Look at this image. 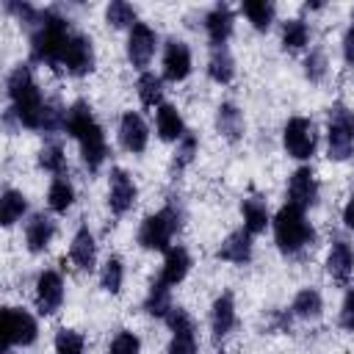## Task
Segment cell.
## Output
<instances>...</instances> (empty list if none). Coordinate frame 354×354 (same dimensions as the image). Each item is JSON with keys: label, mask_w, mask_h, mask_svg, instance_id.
<instances>
[{"label": "cell", "mask_w": 354, "mask_h": 354, "mask_svg": "<svg viewBox=\"0 0 354 354\" xmlns=\"http://www.w3.org/2000/svg\"><path fill=\"white\" fill-rule=\"evenodd\" d=\"M66 130H69V136L72 138H77V144H80V155H83V163L94 171V169H100L102 166V160H105V155H108V147H105V136H102V127L94 122V116H91V108L83 102V100H77L69 111H66V124H64Z\"/></svg>", "instance_id": "cell-1"}, {"label": "cell", "mask_w": 354, "mask_h": 354, "mask_svg": "<svg viewBox=\"0 0 354 354\" xmlns=\"http://www.w3.org/2000/svg\"><path fill=\"white\" fill-rule=\"evenodd\" d=\"M6 86H8V97H11V105H14L17 119H19L25 127H30V130H41L47 102L41 100V91H39V86L33 83L30 69H28L25 64L14 66Z\"/></svg>", "instance_id": "cell-2"}, {"label": "cell", "mask_w": 354, "mask_h": 354, "mask_svg": "<svg viewBox=\"0 0 354 354\" xmlns=\"http://www.w3.org/2000/svg\"><path fill=\"white\" fill-rule=\"evenodd\" d=\"M66 41H69L66 19L55 17L53 11H44L41 19H39V28L30 36V58L55 69L61 64V58H64Z\"/></svg>", "instance_id": "cell-3"}, {"label": "cell", "mask_w": 354, "mask_h": 354, "mask_svg": "<svg viewBox=\"0 0 354 354\" xmlns=\"http://www.w3.org/2000/svg\"><path fill=\"white\" fill-rule=\"evenodd\" d=\"M274 238L285 254H296L301 246H307L313 241V227L307 224L304 210L290 202L282 205L274 216Z\"/></svg>", "instance_id": "cell-4"}, {"label": "cell", "mask_w": 354, "mask_h": 354, "mask_svg": "<svg viewBox=\"0 0 354 354\" xmlns=\"http://www.w3.org/2000/svg\"><path fill=\"white\" fill-rule=\"evenodd\" d=\"M180 227V216L174 213V207H163L160 213H152L141 221L138 230V243L144 249H155V252H169L171 235Z\"/></svg>", "instance_id": "cell-5"}, {"label": "cell", "mask_w": 354, "mask_h": 354, "mask_svg": "<svg viewBox=\"0 0 354 354\" xmlns=\"http://www.w3.org/2000/svg\"><path fill=\"white\" fill-rule=\"evenodd\" d=\"M354 149V113L343 105L329 111V158L346 160Z\"/></svg>", "instance_id": "cell-6"}, {"label": "cell", "mask_w": 354, "mask_h": 354, "mask_svg": "<svg viewBox=\"0 0 354 354\" xmlns=\"http://www.w3.org/2000/svg\"><path fill=\"white\" fill-rule=\"evenodd\" d=\"M0 332H3V343L8 346H30L39 335V326L33 321L30 313L17 310V307H6L3 310V321H0Z\"/></svg>", "instance_id": "cell-7"}, {"label": "cell", "mask_w": 354, "mask_h": 354, "mask_svg": "<svg viewBox=\"0 0 354 354\" xmlns=\"http://www.w3.org/2000/svg\"><path fill=\"white\" fill-rule=\"evenodd\" d=\"M282 141H285V149H288L290 158H296V160L310 158L315 152V130H313V122L304 119V116L288 119L285 133H282Z\"/></svg>", "instance_id": "cell-8"}, {"label": "cell", "mask_w": 354, "mask_h": 354, "mask_svg": "<svg viewBox=\"0 0 354 354\" xmlns=\"http://www.w3.org/2000/svg\"><path fill=\"white\" fill-rule=\"evenodd\" d=\"M163 321H166V324L171 326V332H174V337H171V343H169V354H196V335H194V321H191V315H188L183 307H171Z\"/></svg>", "instance_id": "cell-9"}, {"label": "cell", "mask_w": 354, "mask_h": 354, "mask_svg": "<svg viewBox=\"0 0 354 354\" xmlns=\"http://www.w3.org/2000/svg\"><path fill=\"white\" fill-rule=\"evenodd\" d=\"M64 301V279L58 271H41L36 279V307L41 315H53Z\"/></svg>", "instance_id": "cell-10"}, {"label": "cell", "mask_w": 354, "mask_h": 354, "mask_svg": "<svg viewBox=\"0 0 354 354\" xmlns=\"http://www.w3.org/2000/svg\"><path fill=\"white\" fill-rule=\"evenodd\" d=\"M61 66H66L69 75H86L94 69V50H91V39L86 36H69L66 41V50H64V58H61Z\"/></svg>", "instance_id": "cell-11"}, {"label": "cell", "mask_w": 354, "mask_h": 354, "mask_svg": "<svg viewBox=\"0 0 354 354\" xmlns=\"http://www.w3.org/2000/svg\"><path fill=\"white\" fill-rule=\"evenodd\" d=\"M191 72V50L185 41L180 39H169L166 50H163V77L171 83L185 80Z\"/></svg>", "instance_id": "cell-12"}, {"label": "cell", "mask_w": 354, "mask_h": 354, "mask_svg": "<svg viewBox=\"0 0 354 354\" xmlns=\"http://www.w3.org/2000/svg\"><path fill=\"white\" fill-rule=\"evenodd\" d=\"M155 30L149 28V25H144V22H136L133 28H130V39H127V58L133 61V66H138V69H144L147 64H149V58H152V53H155Z\"/></svg>", "instance_id": "cell-13"}, {"label": "cell", "mask_w": 354, "mask_h": 354, "mask_svg": "<svg viewBox=\"0 0 354 354\" xmlns=\"http://www.w3.org/2000/svg\"><path fill=\"white\" fill-rule=\"evenodd\" d=\"M136 202V183L130 180V174L124 169H113L111 171V188H108V205L116 216L127 213Z\"/></svg>", "instance_id": "cell-14"}, {"label": "cell", "mask_w": 354, "mask_h": 354, "mask_svg": "<svg viewBox=\"0 0 354 354\" xmlns=\"http://www.w3.org/2000/svg\"><path fill=\"white\" fill-rule=\"evenodd\" d=\"M315 196H318V185H315V177L307 166L296 169L290 174V183H288V202L296 205V207H310L315 205Z\"/></svg>", "instance_id": "cell-15"}, {"label": "cell", "mask_w": 354, "mask_h": 354, "mask_svg": "<svg viewBox=\"0 0 354 354\" xmlns=\"http://www.w3.org/2000/svg\"><path fill=\"white\" fill-rule=\"evenodd\" d=\"M147 138H149V130H147V122L136 113V111H127L122 116V124H119V141L127 152H144L147 147Z\"/></svg>", "instance_id": "cell-16"}, {"label": "cell", "mask_w": 354, "mask_h": 354, "mask_svg": "<svg viewBox=\"0 0 354 354\" xmlns=\"http://www.w3.org/2000/svg\"><path fill=\"white\" fill-rule=\"evenodd\" d=\"M216 257L218 260H227V263H235V266L249 263V257H252V232H246V230L230 232L227 241L218 246Z\"/></svg>", "instance_id": "cell-17"}, {"label": "cell", "mask_w": 354, "mask_h": 354, "mask_svg": "<svg viewBox=\"0 0 354 354\" xmlns=\"http://www.w3.org/2000/svg\"><path fill=\"white\" fill-rule=\"evenodd\" d=\"M326 271L332 274V279L337 282H348V277L354 274V252L346 241H335L326 257Z\"/></svg>", "instance_id": "cell-18"}, {"label": "cell", "mask_w": 354, "mask_h": 354, "mask_svg": "<svg viewBox=\"0 0 354 354\" xmlns=\"http://www.w3.org/2000/svg\"><path fill=\"white\" fill-rule=\"evenodd\" d=\"M210 326H213V337L221 340L230 335V329L235 326V304H232V293H221L213 301V313H210Z\"/></svg>", "instance_id": "cell-19"}, {"label": "cell", "mask_w": 354, "mask_h": 354, "mask_svg": "<svg viewBox=\"0 0 354 354\" xmlns=\"http://www.w3.org/2000/svg\"><path fill=\"white\" fill-rule=\"evenodd\" d=\"M69 257L77 268L83 271H91L94 268V257H97V246H94V235L88 232V227H80L72 238V246H69Z\"/></svg>", "instance_id": "cell-20"}, {"label": "cell", "mask_w": 354, "mask_h": 354, "mask_svg": "<svg viewBox=\"0 0 354 354\" xmlns=\"http://www.w3.org/2000/svg\"><path fill=\"white\" fill-rule=\"evenodd\" d=\"M205 28H207L210 41H213L216 47H224V41H227L230 33H232V11H230L224 3H218V6L205 17Z\"/></svg>", "instance_id": "cell-21"}, {"label": "cell", "mask_w": 354, "mask_h": 354, "mask_svg": "<svg viewBox=\"0 0 354 354\" xmlns=\"http://www.w3.org/2000/svg\"><path fill=\"white\" fill-rule=\"evenodd\" d=\"M188 268H191V257H188V252H185L183 246H174V249L166 252L163 271H160V282H166V285H177V282L185 279Z\"/></svg>", "instance_id": "cell-22"}, {"label": "cell", "mask_w": 354, "mask_h": 354, "mask_svg": "<svg viewBox=\"0 0 354 354\" xmlns=\"http://www.w3.org/2000/svg\"><path fill=\"white\" fill-rule=\"evenodd\" d=\"M155 122H158V136L163 141H180L185 136V124H183V119H180V113H177L174 105H166V102L158 105Z\"/></svg>", "instance_id": "cell-23"}, {"label": "cell", "mask_w": 354, "mask_h": 354, "mask_svg": "<svg viewBox=\"0 0 354 354\" xmlns=\"http://www.w3.org/2000/svg\"><path fill=\"white\" fill-rule=\"evenodd\" d=\"M53 221L47 218V216H33L30 221H28V227H25V243H28V249L30 252H44L47 246H50V241H53Z\"/></svg>", "instance_id": "cell-24"}, {"label": "cell", "mask_w": 354, "mask_h": 354, "mask_svg": "<svg viewBox=\"0 0 354 354\" xmlns=\"http://www.w3.org/2000/svg\"><path fill=\"white\" fill-rule=\"evenodd\" d=\"M216 127H218V133L224 138L238 141L241 133H243V113L232 102H221L218 105V113H216Z\"/></svg>", "instance_id": "cell-25"}, {"label": "cell", "mask_w": 354, "mask_h": 354, "mask_svg": "<svg viewBox=\"0 0 354 354\" xmlns=\"http://www.w3.org/2000/svg\"><path fill=\"white\" fill-rule=\"evenodd\" d=\"M207 75L216 80V83H230L232 75H235V61L230 55L227 47H213L210 53V61H207Z\"/></svg>", "instance_id": "cell-26"}, {"label": "cell", "mask_w": 354, "mask_h": 354, "mask_svg": "<svg viewBox=\"0 0 354 354\" xmlns=\"http://www.w3.org/2000/svg\"><path fill=\"white\" fill-rule=\"evenodd\" d=\"M28 210V199L25 194L14 191V188H6L3 191V199H0V221L6 227H11L17 218H22V213Z\"/></svg>", "instance_id": "cell-27"}, {"label": "cell", "mask_w": 354, "mask_h": 354, "mask_svg": "<svg viewBox=\"0 0 354 354\" xmlns=\"http://www.w3.org/2000/svg\"><path fill=\"white\" fill-rule=\"evenodd\" d=\"M241 213H243V230H246V232L257 235V232L266 230V224H268V210H266V205H263L260 199H243Z\"/></svg>", "instance_id": "cell-28"}, {"label": "cell", "mask_w": 354, "mask_h": 354, "mask_svg": "<svg viewBox=\"0 0 354 354\" xmlns=\"http://www.w3.org/2000/svg\"><path fill=\"white\" fill-rule=\"evenodd\" d=\"M72 202H75V188L69 185L66 177H55V180L50 183V191H47V205H50L55 213H64V210L72 207Z\"/></svg>", "instance_id": "cell-29"}, {"label": "cell", "mask_w": 354, "mask_h": 354, "mask_svg": "<svg viewBox=\"0 0 354 354\" xmlns=\"http://www.w3.org/2000/svg\"><path fill=\"white\" fill-rule=\"evenodd\" d=\"M324 310V301H321V293L315 288H301L293 299V313L301 315V318H318Z\"/></svg>", "instance_id": "cell-30"}, {"label": "cell", "mask_w": 354, "mask_h": 354, "mask_svg": "<svg viewBox=\"0 0 354 354\" xmlns=\"http://www.w3.org/2000/svg\"><path fill=\"white\" fill-rule=\"evenodd\" d=\"M243 14L249 17V22L257 30H268L271 22H274V3H268V0H246L243 3Z\"/></svg>", "instance_id": "cell-31"}, {"label": "cell", "mask_w": 354, "mask_h": 354, "mask_svg": "<svg viewBox=\"0 0 354 354\" xmlns=\"http://www.w3.org/2000/svg\"><path fill=\"white\" fill-rule=\"evenodd\" d=\"M147 313L149 315H158V318H166V313L171 310V299H169V285L166 282H152L149 288V296H147Z\"/></svg>", "instance_id": "cell-32"}, {"label": "cell", "mask_w": 354, "mask_h": 354, "mask_svg": "<svg viewBox=\"0 0 354 354\" xmlns=\"http://www.w3.org/2000/svg\"><path fill=\"white\" fill-rule=\"evenodd\" d=\"M138 97H141V102H144L147 108L160 105L163 83H160V77H158L155 72H141V77H138Z\"/></svg>", "instance_id": "cell-33"}, {"label": "cell", "mask_w": 354, "mask_h": 354, "mask_svg": "<svg viewBox=\"0 0 354 354\" xmlns=\"http://www.w3.org/2000/svg\"><path fill=\"white\" fill-rule=\"evenodd\" d=\"M105 19H108V25H113V28H133L136 25V8L130 6V3H124V0H113L108 8H105Z\"/></svg>", "instance_id": "cell-34"}, {"label": "cell", "mask_w": 354, "mask_h": 354, "mask_svg": "<svg viewBox=\"0 0 354 354\" xmlns=\"http://www.w3.org/2000/svg\"><path fill=\"white\" fill-rule=\"evenodd\" d=\"M86 337L75 329H58L55 332V354H83Z\"/></svg>", "instance_id": "cell-35"}, {"label": "cell", "mask_w": 354, "mask_h": 354, "mask_svg": "<svg viewBox=\"0 0 354 354\" xmlns=\"http://www.w3.org/2000/svg\"><path fill=\"white\" fill-rule=\"evenodd\" d=\"M307 36H310V30H307V25L301 19H290L282 28V44H285V50H301L307 44Z\"/></svg>", "instance_id": "cell-36"}, {"label": "cell", "mask_w": 354, "mask_h": 354, "mask_svg": "<svg viewBox=\"0 0 354 354\" xmlns=\"http://www.w3.org/2000/svg\"><path fill=\"white\" fill-rule=\"evenodd\" d=\"M39 166L53 171V174H64V166H66V158H64V149L58 144H47L41 152H39Z\"/></svg>", "instance_id": "cell-37"}, {"label": "cell", "mask_w": 354, "mask_h": 354, "mask_svg": "<svg viewBox=\"0 0 354 354\" xmlns=\"http://www.w3.org/2000/svg\"><path fill=\"white\" fill-rule=\"evenodd\" d=\"M122 279H124V268H122V260L119 257H111L105 266H102V288L108 293H119L122 290Z\"/></svg>", "instance_id": "cell-38"}, {"label": "cell", "mask_w": 354, "mask_h": 354, "mask_svg": "<svg viewBox=\"0 0 354 354\" xmlns=\"http://www.w3.org/2000/svg\"><path fill=\"white\" fill-rule=\"evenodd\" d=\"M138 351H141V340L133 332H119L108 348V354H138Z\"/></svg>", "instance_id": "cell-39"}, {"label": "cell", "mask_w": 354, "mask_h": 354, "mask_svg": "<svg viewBox=\"0 0 354 354\" xmlns=\"http://www.w3.org/2000/svg\"><path fill=\"white\" fill-rule=\"evenodd\" d=\"M194 152H196V138H194V136H183V138L177 141V152H174V166H177V169L188 166V163L194 160Z\"/></svg>", "instance_id": "cell-40"}, {"label": "cell", "mask_w": 354, "mask_h": 354, "mask_svg": "<svg viewBox=\"0 0 354 354\" xmlns=\"http://www.w3.org/2000/svg\"><path fill=\"white\" fill-rule=\"evenodd\" d=\"M304 66H307V77H310V80H321L324 72H326V58H324V53H321V50H313L310 58L304 61Z\"/></svg>", "instance_id": "cell-41"}, {"label": "cell", "mask_w": 354, "mask_h": 354, "mask_svg": "<svg viewBox=\"0 0 354 354\" xmlns=\"http://www.w3.org/2000/svg\"><path fill=\"white\" fill-rule=\"evenodd\" d=\"M340 326L348 329V332H354V290H348L346 299H343V307H340Z\"/></svg>", "instance_id": "cell-42"}, {"label": "cell", "mask_w": 354, "mask_h": 354, "mask_svg": "<svg viewBox=\"0 0 354 354\" xmlns=\"http://www.w3.org/2000/svg\"><path fill=\"white\" fill-rule=\"evenodd\" d=\"M343 53H346V61L354 66V25L348 28V33H346V39H343Z\"/></svg>", "instance_id": "cell-43"}, {"label": "cell", "mask_w": 354, "mask_h": 354, "mask_svg": "<svg viewBox=\"0 0 354 354\" xmlns=\"http://www.w3.org/2000/svg\"><path fill=\"white\" fill-rule=\"evenodd\" d=\"M343 221H346L348 230H354V191H351V196H348V202L343 207Z\"/></svg>", "instance_id": "cell-44"}, {"label": "cell", "mask_w": 354, "mask_h": 354, "mask_svg": "<svg viewBox=\"0 0 354 354\" xmlns=\"http://www.w3.org/2000/svg\"><path fill=\"white\" fill-rule=\"evenodd\" d=\"M218 354H224V351H218Z\"/></svg>", "instance_id": "cell-45"}]
</instances>
